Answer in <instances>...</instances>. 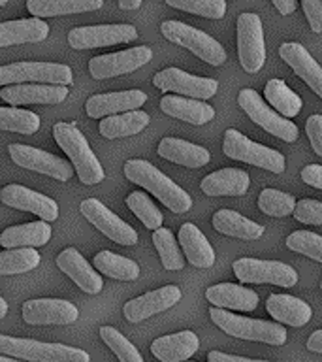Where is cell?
Instances as JSON below:
<instances>
[{"mask_svg": "<svg viewBox=\"0 0 322 362\" xmlns=\"http://www.w3.org/2000/svg\"><path fill=\"white\" fill-rule=\"evenodd\" d=\"M126 180L143 187L157 197L160 202L174 214H186L192 208V198L189 192L183 191L175 181H172L166 174H162L155 164L147 163L143 158H132L124 164Z\"/></svg>", "mask_w": 322, "mask_h": 362, "instance_id": "obj_1", "label": "cell"}, {"mask_svg": "<svg viewBox=\"0 0 322 362\" xmlns=\"http://www.w3.org/2000/svg\"><path fill=\"white\" fill-rule=\"evenodd\" d=\"M53 136L62 151L66 153L70 163L76 168L79 181L85 185H96L106 177V172L102 168L100 160L90 149L89 141L81 134V130L76 127V123H55L53 127Z\"/></svg>", "mask_w": 322, "mask_h": 362, "instance_id": "obj_2", "label": "cell"}, {"mask_svg": "<svg viewBox=\"0 0 322 362\" xmlns=\"http://www.w3.org/2000/svg\"><path fill=\"white\" fill-rule=\"evenodd\" d=\"M211 321L226 332L228 336L251 341H262L270 345H285L287 344V328L279 322L262 321V319H249V317L236 315L226 311L225 308L213 305L209 311Z\"/></svg>", "mask_w": 322, "mask_h": 362, "instance_id": "obj_3", "label": "cell"}, {"mask_svg": "<svg viewBox=\"0 0 322 362\" xmlns=\"http://www.w3.org/2000/svg\"><path fill=\"white\" fill-rule=\"evenodd\" d=\"M0 353L27 362H90L87 351L62 344H44L38 339L0 336Z\"/></svg>", "mask_w": 322, "mask_h": 362, "instance_id": "obj_4", "label": "cell"}, {"mask_svg": "<svg viewBox=\"0 0 322 362\" xmlns=\"http://www.w3.org/2000/svg\"><path fill=\"white\" fill-rule=\"evenodd\" d=\"M160 33L172 44H177L192 51L198 59H202L203 62H208L211 66H220L226 62L225 47L213 36H209L208 33H203L200 28H194L181 21H164L160 25Z\"/></svg>", "mask_w": 322, "mask_h": 362, "instance_id": "obj_5", "label": "cell"}, {"mask_svg": "<svg viewBox=\"0 0 322 362\" xmlns=\"http://www.w3.org/2000/svg\"><path fill=\"white\" fill-rule=\"evenodd\" d=\"M222 151L226 157L234 158V160H242V163H247L256 168L270 170L273 174H282L287 168V158L282 153L249 140L247 136H243L236 129H228L225 132Z\"/></svg>", "mask_w": 322, "mask_h": 362, "instance_id": "obj_6", "label": "cell"}, {"mask_svg": "<svg viewBox=\"0 0 322 362\" xmlns=\"http://www.w3.org/2000/svg\"><path fill=\"white\" fill-rule=\"evenodd\" d=\"M73 81L72 70L66 64L56 62H32L23 61L4 64L0 68V85L13 83H49L70 85Z\"/></svg>", "mask_w": 322, "mask_h": 362, "instance_id": "obj_7", "label": "cell"}, {"mask_svg": "<svg viewBox=\"0 0 322 362\" xmlns=\"http://www.w3.org/2000/svg\"><path fill=\"white\" fill-rule=\"evenodd\" d=\"M237 104L242 106L243 112L247 113L254 123L258 124V127H262L266 132H270L271 136H275V138L285 141L298 140V127H296L292 121H288V117L281 115L277 110H271V107L262 100V96H260L254 89L239 90Z\"/></svg>", "mask_w": 322, "mask_h": 362, "instance_id": "obj_8", "label": "cell"}, {"mask_svg": "<svg viewBox=\"0 0 322 362\" xmlns=\"http://www.w3.org/2000/svg\"><path fill=\"white\" fill-rule=\"evenodd\" d=\"M237 57L247 74H256L264 66L266 44L262 19L251 11L237 17Z\"/></svg>", "mask_w": 322, "mask_h": 362, "instance_id": "obj_9", "label": "cell"}, {"mask_svg": "<svg viewBox=\"0 0 322 362\" xmlns=\"http://www.w3.org/2000/svg\"><path fill=\"white\" fill-rule=\"evenodd\" d=\"M234 274L242 283H270L277 287H294L298 283V272L279 260H260L243 257L234 264Z\"/></svg>", "mask_w": 322, "mask_h": 362, "instance_id": "obj_10", "label": "cell"}, {"mask_svg": "<svg viewBox=\"0 0 322 362\" xmlns=\"http://www.w3.org/2000/svg\"><path fill=\"white\" fill-rule=\"evenodd\" d=\"M8 151H10L11 160H13L17 166L32 170V172H38V174L49 175L53 180L68 181L72 180L73 174H76L73 164H70L68 160H64V158L56 157L53 153L38 149V147L23 146V144H11V146L8 147Z\"/></svg>", "mask_w": 322, "mask_h": 362, "instance_id": "obj_11", "label": "cell"}, {"mask_svg": "<svg viewBox=\"0 0 322 362\" xmlns=\"http://www.w3.org/2000/svg\"><path fill=\"white\" fill-rule=\"evenodd\" d=\"M79 211L83 214V217L90 225L96 226L112 242L119 243V245H136L138 243V232L129 223H124L121 217L113 214L112 209L106 208L100 200L85 198L83 202L79 204Z\"/></svg>", "mask_w": 322, "mask_h": 362, "instance_id": "obj_12", "label": "cell"}, {"mask_svg": "<svg viewBox=\"0 0 322 362\" xmlns=\"http://www.w3.org/2000/svg\"><path fill=\"white\" fill-rule=\"evenodd\" d=\"M153 59L151 47L147 45H136L129 49L109 53V55H98L89 61V72L95 79H107L124 76V74L136 72L138 68L145 66Z\"/></svg>", "mask_w": 322, "mask_h": 362, "instance_id": "obj_13", "label": "cell"}, {"mask_svg": "<svg viewBox=\"0 0 322 362\" xmlns=\"http://www.w3.org/2000/svg\"><path fill=\"white\" fill-rule=\"evenodd\" d=\"M136 38H138V30L132 25H95V27L72 28L68 33V44L73 49L130 44Z\"/></svg>", "mask_w": 322, "mask_h": 362, "instance_id": "obj_14", "label": "cell"}, {"mask_svg": "<svg viewBox=\"0 0 322 362\" xmlns=\"http://www.w3.org/2000/svg\"><path fill=\"white\" fill-rule=\"evenodd\" d=\"M153 83L158 89L177 93V95L183 96H191V98H198V100H209L219 90V81L217 79L192 76V74L183 72V70L174 66L158 72L153 78Z\"/></svg>", "mask_w": 322, "mask_h": 362, "instance_id": "obj_15", "label": "cell"}, {"mask_svg": "<svg viewBox=\"0 0 322 362\" xmlns=\"http://www.w3.org/2000/svg\"><path fill=\"white\" fill-rule=\"evenodd\" d=\"M23 319L28 325H72L78 321L79 310L76 304L59 298L27 300L23 304Z\"/></svg>", "mask_w": 322, "mask_h": 362, "instance_id": "obj_16", "label": "cell"}, {"mask_svg": "<svg viewBox=\"0 0 322 362\" xmlns=\"http://www.w3.org/2000/svg\"><path fill=\"white\" fill-rule=\"evenodd\" d=\"M68 89L64 85L49 83H13L6 85L0 90V98L10 106H23V104H44L55 106L66 100Z\"/></svg>", "mask_w": 322, "mask_h": 362, "instance_id": "obj_17", "label": "cell"}, {"mask_svg": "<svg viewBox=\"0 0 322 362\" xmlns=\"http://www.w3.org/2000/svg\"><path fill=\"white\" fill-rule=\"evenodd\" d=\"M0 200L10 208L38 215L40 219L47 221V223L59 219V204L53 198L42 194V192L30 191L28 187L17 185V183L6 185L0 192Z\"/></svg>", "mask_w": 322, "mask_h": 362, "instance_id": "obj_18", "label": "cell"}, {"mask_svg": "<svg viewBox=\"0 0 322 362\" xmlns=\"http://www.w3.org/2000/svg\"><path fill=\"white\" fill-rule=\"evenodd\" d=\"M181 300V288L175 285H166L157 291L145 293L138 296V298L129 300L123 308V313L126 321L140 322L145 321L149 317L162 313V311L174 308Z\"/></svg>", "mask_w": 322, "mask_h": 362, "instance_id": "obj_19", "label": "cell"}, {"mask_svg": "<svg viewBox=\"0 0 322 362\" xmlns=\"http://www.w3.org/2000/svg\"><path fill=\"white\" fill-rule=\"evenodd\" d=\"M147 102V95L143 90L130 89V90H117V93H104V95L90 96L85 110L87 115L93 119H104L117 113L132 112L143 106Z\"/></svg>", "mask_w": 322, "mask_h": 362, "instance_id": "obj_20", "label": "cell"}, {"mask_svg": "<svg viewBox=\"0 0 322 362\" xmlns=\"http://www.w3.org/2000/svg\"><path fill=\"white\" fill-rule=\"evenodd\" d=\"M56 266L64 272L76 285H78L83 293L87 294H98L104 287V281L98 272L89 264V260L79 253L78 249L66 247L64 251L59 253L56 257Z\"/></svg>", "mask_w": 322, "mask_h": 362, "instance_id": "obj_21", "label": "cell"}, {"mask_svg": "<svg viewBox=\"0 0 322 362\" xmlns=\"http://www.w3.org/2000/svg\"><path fill=\"white\" fill-rule=\"evenodd\" d=\"M279 55L296 72V76L304 79L311 90L322 98V66L313 59L309 51L298 42H287L279 47Z\"/></svg>", "mask_w": 322, "mask_h": 362, "instance_id": "obj_22", "label": "cell"}, {"mask_svg": "<svg viewBox=\"0 0 322 362\" xmlns=\"http://www.w3.org/2000/svg\"><path fill=\"white\" fill-rule=\"evenodd\" d=\"M200 347L196 332L183 330V332L160 336L151 344V353L160 362H185L189 361Z\"/></svg>", "mask_w": 322, "mask_h": 362, "instance_id": "obj_23", "label": "cell"}, {"mask_svg": "<svg viewBox=\"0 0 322 362\" xmlns=\"http://www.w3.org/2000/svg\"><path fill=\"white\" fill-rule=\"evenodd\" d=\"M157 153L169 163L181 164L186 168H202L211 160V153L202 146L181 140V138H162L158 144Z\"/></svg>", "mask_w": 322, "mask_h": 362, "instance_id": "obj_24", "label": "cell"}, {"mask_svg": "<svg viewBox=\"0 0 322 362\" xmlns=\"http://www.w3.org/2000/svg\"><path fill=\"white\" fill-rule=\"evenodd\" d=\"M160 110L166 115L175 119H181L185 123L191 124H205L213 121L215 110L203 100L191 98V96H177V95H166L160 100Z\"/></svg>", "mask_w": 322, "mask_h": 362, "instance_id": "obj_25", "label": "cell"}, {"mask_svg": "<svg viewBox=\"0 0 322 362\" xmlns=\"http://www.w3.org/2000/svg\"><path fill=\"white\" fill-rule=\"evenodd\" d=\"M49 34V25L42 17L17 19L0 23V47L44 42Z\"/></svg>", "mask_w": 322, "mask_h": 362, "instance_id": "obj_26", "label": "cell"}, {"mask_svg": "<svg viewBox=\"0 0 322 362\" xmlns=\"http://www.w3.org/2000/svg\"><path fill=\"white\" fill-rule=\"evenodd\" d=\"M251 177L245 170L222 168L205 175L200 183L208 197H243L249 191Z\"/></svg>", "mask_w": 322, "mask_h": 362, "instance_id": "obj_27", "label": "cell"}, {"mask_svg": "<svg viewBox=\"0 0 322 362\" xmlns=\"http://www.w3.org/2000/svg\"><path fill=\"white\" fill-rule=\"evenodd\" d=\"M205 298L217 308L236 311H254L258 305V294L253 288L234 285V283H219L205 291Z\"/></svg>", "mask_w": 322, "mask_h": 362, "instance_id": "obj_28", "label": "cell"}, {"mask_svg": "<svg viewBox=\"0 0 322 362\" xmlns=\"http://www.w3.org/2000/svg\"><path fill=\"white\" fill-rule=\"evenodd\" d=\"M266 310L277 322H285L288 327H304L313 317L311 305L290 294H271L266 302Z\"/></svg>", "mask_w": 322, "mask_h": 362, "instance_id": "obj_29", "label": "cell"}, {"mask_svg": "<svg viewBox=\"0 0 322 362\" xmlns=\"http://www.w3.org/2000/svg\"><path fill=\"white\" fill-rule=\"evenodd\" d=\"M179 243L186 260L196 268H211L215 264V249L203 232L192 223H185L179 228Z\"/></svg>", "mask_w": 322, "mask_h": 362, "instance_id": "obj_30", "label": "cell"}, {"mask_svg": "<svg viewBox=\"0 0 322 362\" xmlns=\"http://www.w3.org/2000/svg\"><path fill=\"white\" fill-rule=\"evenodd\" d=\"M51 226L47 221H36V223H25L6 228L0 234V245L4 249L13 247H40L51 240Z\"/></svg>", "mask_w": 322, "mask_h": 362, "instance_id": "obj_31", "label": "cell"}, {"mask_svg": "<svg viewBox=\"0 0 322 362\" xmlns=\"http://www.w3.org/2000/svg\"><path fill=\"white\" fill-rule=\"evenodd\" d=\"M211 225H213L215 230L225 234V236L239 238V240H247V242H253V240L264 236V226L243 217L242 214H237L234 209L215 211Z\"/></svg>", "mask_w": 322, "mask_h": 362, "instance_id": "obj_32", "label": "cell"}, {"mask_svg": "<svg viewBox=\"0 0 322 362\" xmlns=\"http://www.w3.org/2000/svg\"><path fill=\"white\" fill-rule=\"evenodd\" d=\"M151 117L149 113L141 112V110H132V112L117 113V115H109L104 117L98 124L100 134L106 140H115V138H126V136H136L138 132L145 129L149 124Z\"/></svg>", "mask_w": 322, "mask_h": 362, "instance_id": "obj_33", "label": "cell"}, {"mask_svg": "<svg viewBox=\"0 0 322 362\" xmlns=\"http://www.w3.org/2000/svg\"><path fill=\"white\" fill-rule=\"evenodd\" d=\"M104 0H27V10L36 17H56L100 10Z\"/></svg>", "mask_w": 322, "mask_h": 362, "instance_id": "obj_34", "label": "cell"}, {"mask_svg": "<svg viewBox=\"0 0 322 362\" xmlns=\"http://www.w3.org/2000/svg\"><path fill=\"white\" fill-rule=\"evenodd\" d=\"M264 96L273 110H277L281 115L288 119L296 117L302 112V107H304L302 96L296 95L282 79H270L266 83Z\"/></svg>", "mask_w": 322, "mask_h": 362, "instance_id": "obj_35", "label": "cell"}, {"mask_svg": "<svg viewBox=\"0 0 322 362\" xmlns=\"http://www.w3.org/2000/svg\"><path fill=\"white\" fill-rule=\"evenodd\" d=\"M95 268L104 276L112 279H121V281H134L140 276V266L136 260L121 257L113 251H100L95 257Z\"/></svg>", "mask_w": 322, "mask_h": 362, "instance_id": "obj_36", "label": "cell"}, {"mask_svg": "<svg viewBox=\"0 0 322 362\" xmlns=\"http://www.w3.org/2000/svg\"><path fill=\"white\" fill-rule=\"evenodd\" d=\"M40 264V253L34 247H13L0 253V276L27 274Z\"/></svg>", "mask_w": 322, "mask_h": 362, "instance_id": "obj_37", "label": "cell"}, {"mask_svg": "<svg viewBox=\"0 0 322 362\" xmlns=\"http://www.w3.org/2000/svg\"><path fill=\"white\" fill-rule=\"evenodd\" d=\"M153 242H155V247L158 251V257L162 260V266L166 270L177 272L185 268V259L181 255L179 242L174 238V232L166 228V226H160L158 230L153 232Z\"/></svg>", "mask_w": 322, "mask_h": 362, "instance_id": "obj_38", "label": "cell"}, {"mask_svg": "<svg viewBox=\"0 0 322 362\" xmlns=\"http://www.w3.org/2000/svg\"><path fill=\"white\" fill-rule=\"evenodd\" d=\"M40 115L28 110L2 106L0 107V129L4 132H19V134H34L40 130Z\"/></svg>", "mask_w": 322, "mask_h": 362, "instance_id": "obj_39", "label": "cell"}, {"mask_svg": "<svg viewBox=\"0 0 322 362\" xmlns=\"http://www.w3.org/2000/svg\"><path fill=\"white\" fill-rule=\"evenodd\" d=\"M126 206H129L130 211H132L149 230H158V228L162 226V211L155 206V202H153L151 198H149V194H145V192H130L129 197H126Z\"/></svg>", "mask_w": 322, "mask_h": 362, "instance_id": "obj_40", "label": "cell"}, {"mask_svg": "<svg viewBox=\"0 0 322 362\" xmlns=\"http://www.w3.org/2000/svg\"><path fill=\"white\" fill-rule=\"evenodd\" d=\"M296 198L288 192L277 191V189H264L258 197V208L262 214L271 217H288L296 209Z\"/></svg>", "mask_w": 322, "mask_h": 362, "instance_id": "obj_41", "label": "cell"}, {"mask_svg": "<svg viewBox=\"0 0 322 362\" xmlns=\"http://www.w3.org/2000/svg\"><path fill=\"white\" fill-rule=\"evenodd\" d=\"M100 338L104 339V344L117 355V358L121 362H143L140 351L136 349V345L132 344L129 338H124L117 328L102 327Z\"/></svg>", "mask_w": 322, "mask_h": 362, "instance_id": "obj_42", "label": "cell"}, {"mask_svg": "<svg viewBox=\"0 0 322 362\" xmlns=\"http://www.w3.org/2000/svg\"><path fill=\"white\" fill-rule=\"evenodd\" d=\"M166 4L208 19H222L226 16V0H166Z\"/></svg>", "mask_w": 322, "mask_h": 362, "instance_id": "obj_43", "label": "cell"}, {"mask_svg": "<svg viewBox=\"0 0 322 362\" xmlns=\"http://www.w3.org/2000/svg\"><path fill=\"white\" fill-rule=\"evenodd\" d=\"M287 247L294 253L305 255L322 264V236L309 230H296L287 238Z\"/></svg>", "mask_w": 322, "mask_h": 362, "instance_id": "obj_44", "label": "cell"}, {"mask_svg": "<svg viewBox=\"0 0 322 362\" xmlns=\"http://www.w3.org/2000/svg\"><path fill=\"white\" fill-rule=\"evenodd\" d=\"M292 215L296 217V221L304 223V225H322V202L304 198L296 204Z\"/></svg>", "mask_w": 322, "mask_h": 362, "instance_id": "obj_45", "label": "cell"}, {"mask_svg": "<svg viewBox=\"0 0 322 362\" xmlns=\"http://www.w3.org/2000/svg\"><path fill=\"white\" fill-rule=\"evenodd\" d=\"M302 8L313 33H322V0H302Z\"/></svg>", "mask_w": 322, "mask_h": 362, "instance_id": "obj_46", "label": "cell"}, {"mask_svg": "<svg viewBox=\"0 0 322 362\" xmlns=\"http://www.w3.org/2000/svg\"><path fill=\"white\" fill-rule=\"evenodd\" d=\"M305 132L309 136L313 151L322 157V115H311L305 123Z\"/></svg>", "mask_w": 322, "mask_h": 362, "instance_id": "obj_47", "label": "cell"}, {"mask_svg": "<svg viewBox=\"0 0 322 362\" xmlns=\"http://www.w3.org/2000/svg\"><path fill=\"white\" fill-rule=\"evenodd\" d=\"M302 181L311 187L322 189V164H307L302 170Z\"/></svg>", "mask_w": 322, "mask_h": 362, "instance_id": "obj_48", "label": "cell"}, {"mask_svg": "<svg viewBox=\"0 0 322 362\" xmlns=\"http://www.w3.org/2000/svg\"><path fill=\"white\" fill-rule=\"evenodd\" d=\"M208 362H270V361H253V358H245V356L226 355L222 351H209Z\"/></svg>", "mask_w": 322, "mask_h": 362, "instance_id": "obj_49", "label": "cell"}, {"mask_svg": "<svg viewBox=\"0 0 322 362\" xmlns=\"http://www.w3.org/2000/svg\"><path fill=\"white\" fill-rule=\"evenodd\" d=\"M273 2V6L277 8V11L279 13H282V16H290V13H294L296 11V0H271Z\"/></svg>", "mask_w": 322, "mask_h": 362, "instance_id": "obj_50", "label": "cell"}, {"mask_svg": "<svg viewBox=\"0 0 322 362\" xmlns=\"http://www.w3.org/2000/svg\"><path fill=\"white\" fill-rule=\"evenodd\" d=\"M307 349L322 355V330H315L307 339Z\"/></svg>", "mask_w": 322, "mask_h": 362, "instance_id": "obj_51", "label": "cell"}, {"mask_svg": "<svg viewBox=\"0 0 322 362\" xmlns=\"http://www.w3.org/2000/svg\"><path fill=\"white\" fill-rule=\"evenodd\" d=\"M143 0H119V8L121 10H138Z\"/></svg>", "mask_w": 322, "mask_h": 362, "instance_id": "obj_52", "label": "cell"}, {"mask_svg": "<svg viewBox=\"0 0 322 362\" xmlns=\"http://www.w3.org/2000/svg\"><path fill=\"white\" fill-rule=\"evenodd\" d=\"M8 315V302L4 298H0V317Z\"/></svg>", "mask_w": 322, "mask_h": 362, "instance_id": "obj_53", "label": "cell"}, {"mask_svg": "<svg viewBox=\"0 0 322 362\" xmlns=\"http://www.w3.org/2000/svg\"><path fill=\"white\" fill-rule=\"evenodd\" d=\"M0 362H23V358H16V356H10V355H2L0 356Z\"/></svg>", "mask_w": 322, "mask_h": 362, "instance_id": "obj_54", "label": "cell"}, {"mask_svg": "<svg viewBox=\"0 0 322 362\" xmlns=\"http://www.w3.org/2000/svg\"><path fill=\"white\" fill-rule=\"evenodd\" d=\"M8 4V0H0V6H6Z\"/></svg>", "mask_w": 322, "mask_h": 362, "instance_id": "obj_55", "label": "cell"}, {"mask_svg": "<svg viewBox=\"0 0 322 362\" xmlns=\"http://www.w3.org/2000/svg\"><path fill=\"white\" fill-rule=\"evenodd\" d=\"M321 288H322V281H321Z\"/></svg>", "mask_w": 322, "mask_h": 362, "instance_id": "obj_56", "label": "cell"}, {"mask_svg": "<svg viewBox=\"0 0 322 362\" xmlns=\"http://www.w3.org/2000/svg\"><path fill=\"white\" fill-rule=\"evenodd\" d=\"M185 362H186V361H185Z\"/></svg>", "mask_w": 322, "mask_h": 362, "instance_id": "obj_57", "label": "cell"}]
</instances>
